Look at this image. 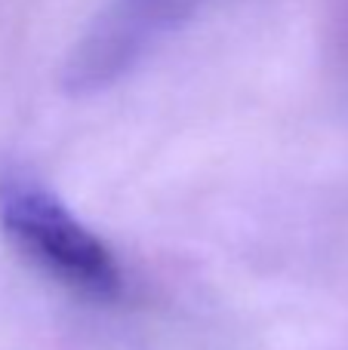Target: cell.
<instances>
[{
    "mask_svg": "<svg viewBox=\"0 0 348 350\" xmlns=\"http://www.w3.org/2000/svg\"><path fill=\"white\" fill-rule=\"evenodd\" d=\"M0 228L18 252L62 286L99 301L121 295L123 273L111 246L34 175L0 172Z\"/></svg>",
    "mask_w": 348,
    "mask_h": 350,
    "instance_id": "cell-1",
    "label": "cell"
},
{
    "mask_svg": "<svg viewBox=\"0 0 348 350\" xmlns=\"http://www.w3.org/2000/svg\"><path fill=\"white\" fill-rule=\"evenodd\" d=\"M203 0H108L71 46L62 83L74 96L108 90L123 80Z\"/></svg>",
    "mask_w": 348,
    "mask_h": 350,
    "instance_id": "cell-2",
    "label": "cell"
}]
</instances>
